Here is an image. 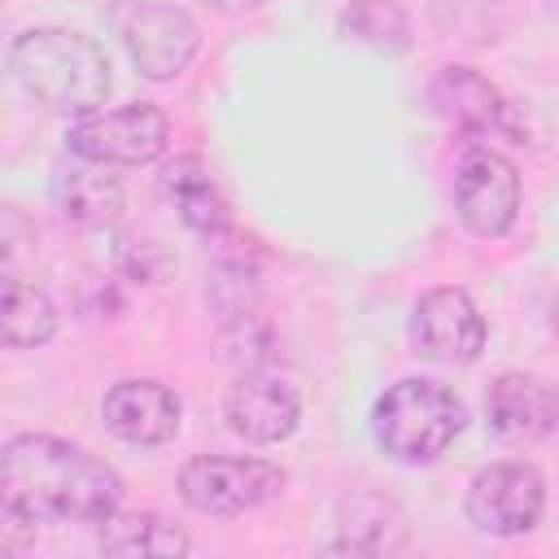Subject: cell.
<instances>
[{"label": "cell", "mask_w": 559, "mask_h": 559, "mask_svg": "<svg viewBox=\"0 0 559 559\" xmlns=\"http://www.w3.org/2000/svg\"><path fill=\"white\" fill-rule=\"evenodd\" d=\"M118 502V472L83 445L22 432L0 450V520L9 533H31L35 524H105Z\"/></svg>", "instance_id": "obj_1"}, {"label": "cell", "mask_w": 559, "mask_h": 559, "mask_svg": "<svg viewBox=\"0 0 559 559\" xmlns=\"http://www.w3.org/2000/svg\"><path fill=\"white\" fill-rule=\"evenodd\" d=\"M13 79L57 114H96L109 96V57L96 39L66 26H35L9 44Z\"/></svg>", "instance_id": "obj_2"}, {"label": "cell", "mask_w": 559, "mask_h": 559, "mask_svg": "<svg viewBox=\"0 0 559 559\" xmlns=\"http://www.w3.org/2000/svg\"><path fill=\"white\" fill-rule=\"evenodd\" d=\"M463 419L467 411L459 393L428 376H406L389 384L371 411L376 441L397 463H432L463 432Z\"/></svg>", "instance_id": "obj_3"}, {"label": "cell", "mask_w": 559, "mask_h": 559, "mask_svg": "<svg viewBox=\"0 0 559 559\" xmlns=\"http://www.w3.org/2000/svg\"><path fill=\"white\" fill-rule=\"evenodd\" d=\"M114 31L135 61V70L153 83H166L183 74L201 48V31L188 9L166 0H118L114 4Z\"/></svg>", "instance_id": "obj_4"}, {"label": "cell", "mask_w": 559, "mask_h": 559, "mask_svg": "<svg viewBox=\"0 0 559 559\" xmlns=\"http://www.w3.org/2000/svg\"><path fill=\"white\" fill-rule=\"evenodd\" d=\"M284 472L266 459L197 454L179 467V498L201 515H245L280 498Z\"/></svg>", "instance_id": "obj_5"}, {"label": "cell", "mask_w": 559, "mask_h": 559, "mask_svg": "<svg viewBox=\"0 0 559 559\" xmlns=\"http://www.w3.org/2000/svg\"><path fill=\"white\" fill-rule=\"evenodd\" d=\"M166 135H170L166 114L148 100H131V105L96 109L70 122L66 148L100 166H144L166 148Z\"/></svg>", "instance_id": "obj_6"}, {"label": "cell", "mask_w": 559, "mask_h": 559, "mask_svg": "<svg viewBox=\"0 0 559 559\" xmlns=\"http://www.w3.org/2000/svg\"><path fill=\"white\" fill-rule=\"evenodd\" d=\"M467 520L489 537H520L537 528L546 511V480L524 459L489 463L467 485Z\"/></svg>", "instance_id": "obj_7"}, {"label": "cell", "mask_w": 559, "mask_h": 559, "mask_svg": "<svg viewBox=\"0 0 559 559\" xmlns=\"http://www.w3.org/2000/svg\"><path fill=\"white\" fill-rule=\"evenodd\" d=\"M454 210L472 236H507L520 214L515 166L498 148L472 140L454 166Z\"/></svg>", "instance_id": "obj_8"}, {"label": "cell", "mask_w": 559, "mask_h": 559, "mask_svg": "<svg viewBox=\"0 0 559 559\" xmlns=\"http://www.w3.org/2000/svg\"><path fill=\"white\" fill-rule=\"evenodd\" d=\"M411 345L441 367H467L485 349V319L463 288H428L411 306Z\"/></svg>", "instance_id": "obj_9"}, {"label": "cell", "mask_w": 559, "mask_h": 559, "mask_svg": "<svg viewBox=\"0 0 559 559\" xmlns=\"http://www.w3.org/2000/svg\"><path fill=\"white\" fill-rule=\"evenodd\" d=\"M428 100L450 127H459L472 140L507 135V140L524 144V131H520L507 96L485 74H476L472 66H441L428 83Z\"/></svg>", "instance_id": "obj_10"}, {"label": "cell", "mask_w": 559, "mask_h": 559, "mask_svg": "<svg viewBox=\"0 0 559 559\" xmlns=\"http://www.w3.org/2000/svg\"><path fill=\"white\" fill-rule=\"evenodd\" d=\"M223 419L236 437L253 445H275L297 432L301 424V397L288 380L271 371H240L223 393Z\"/></svg>", "instance_id": "obj_11"}, {"label": "cell", "mask_w": 559, "mask_h": 559, "mask_svg": "<svg viewBox=\"0 0 559 559\" xmlns=\"http://www.w3.org/2000/svg\"><path fill=\"white\" fill-rule=\"evenodd\" d=\"M485 424L502 441H542L559 428V389L528 371H502L485 389Z\"/></svg>", "instance_id": "obj_12"}, {"label": "cell", "mask_w": 559, "mask_h": 559, "mask_svg": "<svg viewBox=\"0 0 559 559\" xmlns=\"http://www.w3.org/2000/svg\"><path fill=\"white\" fill-rule=\"evenodd\" d=\"M179 415L183 406L162 380H118L100 402L105 428L127 445H166L179 432Z\"/></svg>", "instance_id": "obj_13"}, {"label": "cell", "mask_w": 559, "mask_h": 559, "mask_svg": "<svg viewBox=\"0 0 559 559\" xmlns=\"http://www.w3.org/2000/svg\"><path fill=\"white\" fill-rule=\"evenodd\" d=\"M402 546H406V524L389 498L362 489L336 507L328 555H393Z\"/></svg>", "instance_id": "obj_14"}, {"label": "cell", "mask_w": 559, "mask_h": 559, "mask_svg": "<svg viewBox=\"0 0 559 559\" xmlns=\"http://www.w3.org/2000/svg\"><path fill=\"white\" fill-rule=\"evenodd\" d=\"M52 197H57V210L79 227H109L122 214V183L100 162L57 170Z\"/></svg>", "instance_id": "obj_15"}, {"label": "cell", "mask_w": 559, "mask_h": 559, "mask_svg": "<svg viewBox=\"0 0 559 559\" xmlns=\"http://www.w3.org/2000/svg\"><path fill=\"white\" fill-rule=\"evenodd\" d=\"M162 192L175 201L179 218H183L197 236L218 240V236L231 231V214H227V205H223V197H218L210 170H205L197 157H175V162L162 170Z\"/></svg>", "instance_id": "obj_16"}, {"label": "cell", "mask_w": 559, "mask_h": 559, "mask_svg": "<svg viewBox=\"0 0 559 559\" xmlns=\"http://www.w3.org/2000/svg\"><path fill=\"white\" fill-rule=\"evenodd\" d=\"M100 550L105 555H122V559H170V555H188L192 537L183 528H175L162 515L135 511V515H109L100 524Z\"/></svg>", "instance_id": "obj_17"}, {"label": "cell", "mask_w": 559, "mask_h": 559, "mask_svg": "<svg viewBox=\"0 0 559 559\" xmlns=\"http://www.w3.org/2000/svg\"><path fill=\"white\" fill-rule=\"evenodd\" d=\"M57 323H61V314H57L52 297L9 271V280H4V341L13 349H35V345L57 336Z\"/></svg>", "instance_id": "obj_18"}, {"label": "cell", "mask_w": 559, "mask_h": 559, "mask_svg": "<svg viewBox=\"0 0 559 559\" xmlns=\"http://www.w3.org/2000/svg\"><path fill=\"white\" fill-rule=\"evenodd\" d=\"M336 31L376 52H402L411 44V17L393 0H349L336 17Z\"/></svg>", "instance_id": "obj_19"}, {"label": "cell", "mask_w": 559, "mask_h": 559, "mask_svg": "<svg viewBox=\"0 0 559 559\" xmlns=\"http://www.w3.org/2000/svg\"><path fill=\"white\" fill-rule=\"evenodd\" d=\"M218 345H223V358L227 362H236L240 371H258L262 358H266V349H271V332H266V323L253 310H245V314H231L227 319Z\"/></svg>", "instance_id": "obj_20"}, {"label": "cell", "mask_w": 559, "mask_h": 559, "mask_svg": "<svg viewBox=\"0 0 559 559\" xmlns=\"http://www.w3.org/2000/svg\"><path fill=\"white\" fill-rule=\"evenodd\" d=\"M118 266L131 275V280H162L170 271V253L157 245V240H144V236H122L118 240Z\"/></svg>", "instance_id": "obj_21"}, {"label": "cell", "mask_w": 559, "mask_h": 559, "mask_svg": "<svg viewBox=\"0 0 559 559\" xmlns=\"http://www.w3.org/2000/svg\"><path fill=\"white\" fill-rule=\"evenodd\" d=\"M218 9H227V13H245V9H253V4H262V0H214Z\"/></svg>", "instance_id": "obj_22"}]
</instances>
